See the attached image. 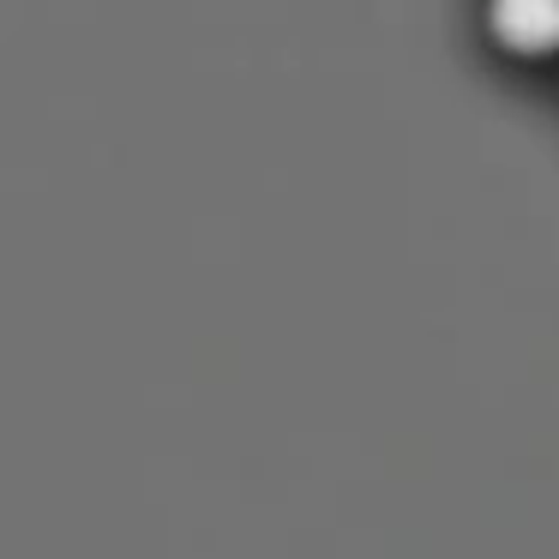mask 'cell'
<instances>
[{"label": "cell", "mask_w": 559, "mask_h": 559, "mask_svg": "<svg viewBox=\"0 0 559 559\" xmlns=\"http://www.w3.org/2000/svg\"><path fill=\"white\" fill-rule=\"evenodd\" d=\"M493 31L511 43V49H523V55L559 49V0H499Z\"/></svg>", "instance_id": "1"}]
</instances>
